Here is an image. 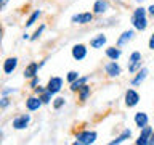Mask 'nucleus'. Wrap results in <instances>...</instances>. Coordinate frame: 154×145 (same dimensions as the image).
Returning a JSON list of instances; mask_svg holds the SVG:
<instances>
[{
    "label": "nucleus",
    "instance_id": "obj_27",
    "mask_svg": "<svg viewBox=\"0 0 154 145\" xmlns=\"http://www.w3.org/2000/svg\"><path fill=\"white\" fill-rule=\"evenodd\" d=\"M80 77V72H77V71H69L66 74V81L69 82V84H72V82H74L75 79H79Z\"/></svg>",
    "mask_w": 154,
    "mask_h": 145
},
{
    "label": "nucleus",
    "instance_id": "obj_26",
    "mask_svg": "<svg viewBox=\"0 0 154 145\" xmlns=\"http://www.w3.org/2000/svg\"><path fill=\"white\" fill-rule=\"evenodd\" d=\"M51 103H53V108L55 110H61L63 106L66 105V98L64 97H56V98H53Z\"/></svg>",
    "mask_w": 154,
    "mask_h": 145
},
{
    "label": "nucleus",
    "instance_id": "obj_14",
    "mask_svg": "<svg viewBox=\"0 0 154 145\" xmlns=\"http://www.w3.org/2000/svg\"><path fill=\"white\" fill-rule=\"evenodd\" d=\"M133 37H135V29H127V31H124V32L117 37V42H116V45L122 48V47L127 45L128 42H132Z\"/></svg>",
    "mask_w": 154,
    "mask_h": 145
},
{
    "label": "nucleus",
    "instance_id": "obj_21",
    "mask_svg": "<svg viewBox=\"0 0 154 145\" xmlns=\"http://www.w3.org/2000/svg\"><path fill=\"white\" fill-rule=\"evenodd\" d=\"M104 53H106V56H108L109 60H116V61L122 56V50H120V47H117V45L116 47H108Z\"/></svg>",
    "mask_w": 154,
    "mask_h": 145
},
{
    "label": "nucleus",
    "instance_id": "obj_25",
    "mask_svg": "<svg viewBox=\"0 0 154 145\" xmlns=\"http://www.w3.org/2000/svg\"><path fill=\"white\" fill-rule=\"evenodd\" d=\"M43 31H45V24H40V26H38V27L35 29V32H34L32 36H31V39H29V40H31V42H35V40H38V39L42 37Z\"/></svg>",
    "mask_w": 154,
    "mask_h": 145
},
{
    "label": "nucleus",
    "instance_id": "obj_18",
    "mask_svg": "<svg viewBox=\"0 0 154 145\" xmlns=\"http://www.w3.org/2000/svg\"><path fill=\"white\" fill-rule=\"evenodd\" d=\"M109 10V0H96L93 3V13L95 14H104Z\"/></svg>",
    "mask_w": 154,
    "mask_h": 145
},
{
    "label": "nucleus",
    "instance_id": "obj_4",
    "mask_svg": "<svg viewBox=\"0 0 154 145\" xmlns=\"http://www.w3.org/2000/svg\"><path fill=\"white\" fill-rule=\"evenodd\" d=\"M31 121H32L31 113H21V114H18V116H14V118H13L11 126H13L14 130H24V129L29 127Z\"/></svg>",
    "mask_w": 154,
    "mask_h": 145
},
{
    "label": "nucleus",
    "instance_id": "obj_31",
    "mask_svg": "<svg viewBox=\"0 0 154 145\" xmlns=\"http://www.w3.org/2000/svg\"><path fill=\"white\" fill-rule=\"evenodd\" d=\"M43 90H47V85L43 87V85H40V84H38V85L35 87V89H34V94H35V95H40Z\"/></svg>",
    "mask_w": 154,
    "mask_h": 145
},
{
    "label": "nucleus",
    "instance_id": "obj_1",
    "mask_svg": "<svg viewBox=\"0 0 154 145\" xmlns=\"http://www.w3.org/2000/svg\"><path fill=\"white\" fill-rule=\"evenodd\" d=\"M148 8L144 7H137L133 10L132 13V18H130V21H132V26L135 31H146L148 29Z\"/></svg>",
    "mask_w": 154,
    "mask_h": 145
},
{
    "label": "nucleus",
    "instance_id": "obj_20",
    "mask_svg": "<svg viewBox=\"0 0 154 145\" xmlns=\"http://www.w3.org/2000/svg\"><path fill=\"white\" fill-rule=\"evenodd\" d=\"M77 95H79V100H80V103H85V102L90 98V95H91V89H90V85H88V84L82 85L80 89L77 90Z\"/></svg>",
    "mask_w": 154,
    "mask_h": 145
},
{
    "label": "nucleus",
    "instance_id": "obj_9",
    "mask_svg": "<svg viewBox=\"0 0 154 145\" xmlns=\"http://www.w3.org/2000/svg\"><path fill=\"white\" fill-rule=\"evenodd\" d=\"M63 85H64V81H63V77H60V76H53V77H50V79H48L47 89L50 90L53 95H56V94H60V92H61Z\"/></svg>",
    "mask_w": 154,
    "mask_h": 145
},
{
    "label": "nucleus",
    "instance_id": "obj_13",
    "mask_svg": "<svg viewBox=\"0 0 154 145\" xmlns=\"http://www.w3.org/2000/svg\"><path fill=\"white\" fill-rule=\"evenodd\" d=\"M18 65H19V60H18V56H8L7 60L3 61V72H5L7 76L13 74V72L16 71Z\"/></svg>",
    "mask_w": 154,
    "mask_h": 145
},
{
    "label": "nucleus",
    "instance_id": "obj_17",
    "mask_svg": "<svg viewBox=\"0 0 154 145\" xmlns=\"http://www.w3.org/2000/svg\"><path fill=\"white\" fill-rule=\"evenodd\" d=\"M106 42H108V37L104 34H96L95 37L90 39V47L91 48H103L106 45Z\"/></svg>",
    "mask_w": 154,
    "mask_h": 145
},
{
    "label": "nucleus",
    "instance_id": "obj_15",
    "mask_svg": "<svg viewBox=\"0 0 154 145\" xmlns=\"http://www.w3.org/2000/svg\"><path fill=\"white\" fill-rule=\"evenodd\" d=\"M38 69H40V65H38V63H35V61H31L26 68H24V71H23L24 79H32L34 76L38 74Z\"/></svg>",
    "mask_w": 154,
    "mask_h": 145
},
{
    "label": "nucleus",
    "instance_id": "obj_33",
    "mask_svg": "<svg viewBox=\"0 0 154 145\" xmlns=\"http://www.w3.org/2000/svg\"><path fill=\"white\" fill-rule=\"evenodd\" d=\"M148 13H149V14H151V16L154 18V3H151V5L148 7Z\"/></svg>",
    "mask_w": 154,
    "mask_h": 145
},
{
    "label": "nucleus",
    "instance_id": "obj_23",
    "mask_svg": "<svg viewBox=\"0 0 154 145\" xmlns=\"http://www.w3.org/2000/svg\"><path fill=\"white\" fill-rule=\"evenodd\" d=\"M42 16V10H34V11L31 13V16L27 18V21H26V27H32L34 24H35L38 21V18Z\"/></svg>",
    "mask_w": 154,
    "mask_h": 145
},
{
    "label": "nucleus",
    "instance_id": "obj_10",
    "mask_svg": "<svg viewBox=\"0 0 154 145\" xmlns=\"http://www.w3.org/2000/svg\"><path fill=\"white\" fill-rule=\"evenodd\" d=\"M71 55H72L74 60L82 61V60L87 58V55H88V48H87V45H84V44H75V45L72 47V50H71Z\"/></svg>",
    "mask_w": 154,
    "mask_h": 145
},
{
    "label": "nucleus",
    "instance_id": "obj_24",
    "mask_svg": "<svg viewBox=\"0 0 154 145\" xmlns=\"http://www.w3.org/2000/svg\"><path fill=\"white\" fill-rule=\"evenodd\" d=\"M38 97L42 98L43 105H48V103H51V102H53V94H51V92L48 90V89H47V90H43V92H42V94L38 95Z\"/></svg>",
    "mask_w": 154,
    "mask_h": 145
},
{
    "label": "nucleus",
    "instance_id": "obj_6",
    "mask_svg": "<svg viewBox=\"0 0 154 145\" xmlns=\"http://www.w3.org/2000/svg\"><path fill=\"white\" fill-rule=\"evenodd\" d=\"M104 72H106L108 77L114 79V77H119L120 74H122V68H120V65L116 60H109L104 65Z\"/></svg>",
    "mask_w": 154,
    "mask_h": 145
},
{
    "label": "nucleus",
    "instance_id": "obj_11",
    "mask_svg": "<svg viewBox=\"0 0 154 145\" xmlns=\"http://www.w3.org/2000/svg\"><path fill=\"white\" fill-rule=\"evenodd\" d=\"M43 105V102H42V98L38 95H29L27 98H26V110L27 111H37V110H40V106Z\"/></svg>",
    "mask_w": 154,
    "mask_h": 145
},
{
    "label": "nucleus",
    "instance_id": "obj_3",
    "mask_svg": "<svg viewBox=\"0 0 154 145\" xmlns=\"http://www.w3.org/2000/svg\"><path fill=\"white\" fill-rule=\"evenodd\" d=\"M127 68H128V72H132V74H135L138 69H141L143 68V55H141V52L135 50V52L130 53Z\"/></svg>",
    "mask_w": 154,
    "mask_h": 145
},
{
    "label": "nucleus",
    "instance_id": "obj_12",
    "mask_svg": "<svg viewBox=\"0 0 154 145\" xmlns=\"http://www.w3.org/2000/svg\"><path fill=\"white\" fill-rule=\"evenodd\" d=\"M149 74V69L148 68H141V69H138L137 72H135V76L132 77V81H130V85H133V87H138V85H141L144 81H146V77Z\"/></svg>",
    "mask_w": 154,
    "mask_h": 145
},
{
    "label": "nucleus",
    "instance_id": "obj_34",
    "mask_svg": "<svg viewBox=\"0 0 154 145\" xmlns=\"http://www.w3.org/2000/svg\"><path fill=\"white\" fill-rule=\"evenodd\" d=\"M10 2V0H0V7H2V8H5V7H7V3Z\"/></svg>",
    "mask_w": 154,
    "mask_h": 145
},
{
    "label": "nucleus",
    "instance_id": "obj_35",
    "mask_svg": "<svg viewBox=\"0 0 154 145\" xmlns=\"http://www.w3.org/2000/svg\"><path fill=\"white\" fill-rule=\"evenodd\" d=\"M149 145H154V130H152V135H151V140H149Z\"/></svg>",
    "mask_w": 154,
    "mask_h": 145
},
{
    "label": "nucleus",
    "instance_id": "obj_19",
    "mask_svg": "<svg viewBox=\"0 0 154 145\" xmlns=\"http://www.w3.org/2000/svg\"><path fill=\"white\" fill-rule=\"evenodd\" d=\"M130 137H132V129H124L122 132L117 135V137L111 140L109 145H119V143H124V142H127Z\"/></svg>",
    "mask_w": 154,
    "mask_h": 145
},
{
    "label": "nucleus",
    "instance_id": "obj_32",
    "mask_svg": "<svg viewBox=\"0 0 154 145\" xmlns=\"http://www.w3.org/2000/svg\"><path fill=\"white\" fill-rule=\"evenodd\" d=\"M148 47H149V50H154V32L151 34V37L148 40Z\"/></svg>",
    "mask_w": 154,
    "mask_h": 145
},
{
    "label": "nucleus",
    "instance_id": "obj_28",
    "mask_svg": "<svg viewBox=\"0 0 154 145\" xmlns=\"http://www.w3.org/2000/svg\"><path fill=\"white\" fill-rule=\"evenodd\" d=\"M18 89H14V87H3L2 92H0V95L2 97H8V95H11V94H16Z\"/></svg>",
    "mask_w": 154,
    "mask_h": 145
},
{
    "label": "nucleus",
    "instance_id": "obj_2",
    "mask_svg": "<svg viewBox=\"0 0 154 145\" xmlns=\"http://www.w3.org/2000/svg\"><path fill=\"white\" fill-rule=\"evenodd\" d=\"M74 145H91L96 142L98 139V134L95 130H88V129H84V130H79L74 137Z\"/></svg>",
    "mask_w": 154,
    "mask_h": 145
},
{
    "label": "nucleus",
    "instance_id": "obj_22",
    "mask_svg": "<svg viewBox=\"0 0 154 145\" xmlns=\"http://www.w3.org/2000/svg\"><path fill=\"white\" fill-rule=\"evenodd\" d=\"M88 81H90V76H80L79 79H75L74 82H72V84H69V85H71V87H69L71 92H77L82 85H85Z\"/></svg>",
    "mask_w": 154,
    "mask_h": 145
},
{
    "label": "nucleus",
    "instance_id": "obj_36",
    "mask_svg": "<svg viewBox=\"0 0 154 145\" xmlns=\"http://www.w3.org/2000/svg\"><path fill=\"white\" fill-rule=\"evenodd\" d=\"M137 2H143V0H137Z\"/></svg>",
    "mask_w": 154,
    "mask_h": 145
},
{
    "label": "nucleus",
    "instance_id": "obj_8",
    "mask_svg": "<svg viewBox=\"0 0 154 145\" xmlns=\"http://www.w3.org/2000/svg\"><path fill=\"white\" fill-rule=\"evenodd\" d=\"M124 102H125V106L133 108V106H137L140 103V94L135 89H127L124 95Z\"/></svg>",
    "mask_w": 154,
    "mask_h": 145
},
{
    "label": "nucleus",
    "instance_id": "obj_29",
    "mask_svg": "<svg viewBox=\"0 0 154 145\" xmlns=\"http://www.w3.org/2000/svg\"><path fill=\"white\" fill-rule=\"evenodd\" d=\"M38 84H40V77H38V74H37V76H34L32 79H29V87H31L32 90L35 89Z\"/></svg>",
    "mask_w": 154,
    "mask_h": 145
},
{
    "label": "nucleus",
    "instance_id": "obj_30",
    "mask_svg": "<svg viewBox=\"0 0 154 145\" xmlns=\"http://www.w3.org/2000/svg\"><path fill=\"white\" fill-rule=\"evenodd\" d=\"M10 103H11V100H10V97H2V100H0V108L2 110H7Z\"/></svg>",
    "mask_w": 154,
    "mask_h": 145
},
{
    "label": "nucleus",
    "instance_id": "obj_7",
    "mask_svg": "<svg viewBox=\"0 0 154 145\" xmlns=\"http://www.w3.org/2000/svg\"><path fill=\"white\" fill-rule=\"evenodd\" d=\"M152 127L151 126H144V127L140 129V135L135 140L137 145H149V140H151V135H152Z\"/></svg>",
    "mask_w": 154,
    "mask_h": 145
},
{
    "label": "nucleus",
    "instance_id": "obj_16",
    "mask_svg": "<svg viewBox=\"0 0 154 145\" xmlns=\"http://www.w3.org/2000/svg\"><path fill=\"white\" fill-rule=\"evenodd\" d=\"M133 121H135V126H137L138 129H141V127H144V126H148L149 116L144 113V111H138V113H135Z\"/></svg>",
    "mask_w": 154,
    "mask_h": 145
},
{
    "label": "nucleus",
    "instance_id": "obj_5",
    "mask_svg": "<svg viewBox=\"0 0 154 145\" xmlns=\"http://www.w3.org/2000/svg\"><path fill=\"white\" fill-rule=\"evenodd\" d=\"M93 16L95 13L93 11H84V13H75L71 16V23L72 24H80V26H84V24H90L93 21Z\"/></svg>",
    "mask_w": 154,
    "mask_h": 145
}]
</instances>
